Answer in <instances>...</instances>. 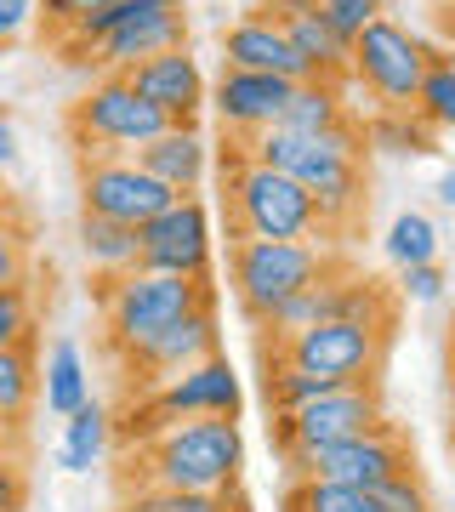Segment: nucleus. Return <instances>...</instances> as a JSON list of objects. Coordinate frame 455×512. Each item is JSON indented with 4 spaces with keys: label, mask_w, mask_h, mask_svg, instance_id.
<instances>
[{
    "label": "nucleus",
    "mask_w": 455,
    "mask_h": 512,
    "mask_svg": "<svg viewBox=\"0 0 455 512\" xmlns=\"http://www.w3.org/2000/svg\"><path fill=\"white\" fill-rule=\"evenodd\" d=\"M137 165L188 200V194H200L205 171H211V143L200 137V126H165L154 143L137 148Z\"/></svg>",
    "instance_id": "obj_20"
},
{
    "label": "nucleus",
    "mask_w": 455,
    "mask_h": 512,
    "mask_svg": "<svg viewBox=\"0 0 455 512\" xmlns=\"http://www.w3.org/2000/svg\"><path fill=\"white\" fill-rule=\"evenodd\" d=\"M109 439H114V421L109 410L97 399H86L63 421V444H57V461H63V473H91L97 461L109 456Z\"/></svg>",
    "instance_id": "obj_22"
},
{
    "label": "nucleus",
    "mask_w": 455,
    "mask_h": 512,
    "mask_svg": "<svg viewBox=\"0 0 455 512\" xmlns=\"http://www.w3.org/2000/svg\"><path fill=\"white\" fill-rule=\"evenodd\" d=\"M416 114L438 131H455V69L444 63V52L427 63V80H421V92H416Z\"/></svg>",
    "instance_id": "obj_29"
},
{
    "label": "nucleus",
    "mask_w": 455,
    "mask_h": 512,
    "mask_svg": "<svg viewBox=\"0 0 455 512\" xmlns=\"http://www.w3.org/2000/svg\"><path fill=\"white\" fill-rule=\"evenodd\" d=\"M40 399L35 348H0V427H18Z\"/></svg>",
    "instance_id": "obj_26"
},
{
    "label": "nucleus",
    "mask_w": 455,
    "mask_h": 512,
    "mask_svg": "<svg viewBox=\"0 0 455 512\" xmlns=\"http://www.w3.org/2000/svg\"><path fill=\"white\" fill-rule=\"evenodd\" d=\"M80 251L97 274H131L137 268V228L80 211Z\"/></svg>",
    "instance_id": "obj_24"
},
{
    "label": "nucleus",
    "mask_w": 455,
    "mask_h": 512,
    "mask_svg": "<svg viewBox=\"0 0 455 512\" xmlns=\"http://www.w3.org/2000/svg\"><path fill=\"white\" fill-rule=\"evenodd\" d=\"M0 165H18V131L6 114H0Z\"/></svg>",
    "instance_id": "obj_39"
},
{
    "label": "nucleus",
    "mask_w": 455,
    "mask_h": 512,
    "mask_svg": "<svg viewBox=\"0 0 455 512\" xmlns=\"http://www.w3.org/2000/svg\"><path fill=\"white\" fill-rule=\"evenodd\" d=\"M103 6H114V0H40V23H46V35H69L80 18H91V12H103Z\"/></svg>",
    "instance_id": "obj_35"
},
{
    "label": "nucleus",
    "mask_w": 455,
    "mask_h": 512,
    "mask_svg": "<svg viewBox=\"0 0 455 512\" xmlns=\"http://www.w3.org/2000/svg\"><path fill=\"white\" fill-rule=\"evenodd\" d=\"M433 46L421 35H410L404 23L376 18L353 40V80L376 97L387 114H416V92L427 80V63H433Z\"/></svg>",
    "instance_id": "obj_11"
},
{
    "label": "nucleus",
    "mask_w": 455,
    "mask_h": 512,
    "mask_svg": "<svg viewBox=\"0 0 455 512\" xmlns=\"http://www.w3.org/2000/svg\"><path fill=\"white\" fill-rule=\"evenodd\" d=\"M450 387H455V330H450Z\"/></svg>",
    "instance_id": "obj_41"
},
{
    "label": "nucleus",
    "mask_w": 455,
    "mask_h": 512,
    "mask_svg": "<svg viewBox=\"0 0 455 512\" xmlns=\"http://www.w3.org/2000/svg\"><path fill=\"white\" fill-rule=\"evenodd\" d=\"M137 484L154 490H188V495H234L239 467H245V439L239 421L200 416V421H171L154 439L137 444Z\"/></svg>",
    "instance_id": "obj_2"
},
{
    "label": "nucleus",
    "mask_w": 455,
    "mask_h": 512,
    "mask_svg": "<svg viewBox=\"0 0 455 512\" xmlns=\"http://www.w3.org/2000/svg\"><path fill=\"white\" fill-rule=\"evenodd\" d=\"M52 46L74 69L91 63L103 74H126L143 57L188 46V12H182V0H114L103 12L80 18L69 35H57Z\"/></svg>",
    "instance_id": "obj_3"
},
{
    "label": "nucleus",
    "mask_w": 455,
    "mask_h": 512,
    "mask_svg": "<svg viewBox=\"0 0 455 512\" xmlns=\"http://www.w3.org/2000/svg\"><path fill=\"white\" fill-rule=\"evenodd\" d=\"M285 512H382L376 490H353V484H330V478H296L285 490Z\"/></svg>",
    "instance_id": "obj_27"
},
{
    "label": "nucleus",
    "mask_w": 455,
    "mask_h": 512,
    "mask_svg": "<svg viewBox=\"0 0 455 512\" xmlns=\"http://www.w3.org/2000/svg\"><path fill=\"white\" fill-rule=\"evenodd\" d=\"M387 330L393 325H370V319H325L313 330H296L285 342H273V365H296L313 376H330L336 387L353 382H376L387 353Z\"/></svg>",
    "instance_id": "obj_10"
},
{
    "label": "nucleus",
    "mask_w": 455,
    "mask_h": 512,
    "mask_svg": "<svg viewBox=\"0 0 455 512\" xmlns=\"http://www.w3.org/2000/svg\"><path fill=\"white\" fill-rule=\"evenodd\" d=\"M279 126H285V131H308V137L353 126V120H347V103H342V86L302 80V86L291 92V103H285V114H279Z\"/></svg>",
    "instance_id": "obj_23"
},
{
    "label": "nucleus",
    "mask_w": 455,
    "mask_h": 512,
    "mask_svg": "<svg viewBox=\"0 0 455 512\" xmlns=\"http://www.w3.org/2000/svg\"><path fill=\"white\" fill-rule=\"evenodd\" d=\"M438 200H444V205H450V211H455V165H450V171H444V177H438Z\"/></svg>",
    "instance_id": "obj_40"
},
{
    "label": "nucleus",
    "mask_w": 455,
    "mask_h": 512,
    "mask_svg": "<svg viewBox=\"0 0 455 512\" xmlns=\"http://www.w3.org/2000/svg\"><path fill=\"white\" fill-rule=\"evenodd\" d=\"M319 12L336 23V35L359 40L376 18H387V0H319Z\"/></svg>",
    "instance_id": "obj_33"
},
{
    "label": "nucleus",
    "mask_w": 455,
    "mask_h": 512,
    "mask_svg": "<svg viewBox=\"0 0 455 512\" xmlns=\"http://www.w3.org/2000/svg\"><path fill=\"white\" fill-rule=\"evenodd\" d=\"M387 256L399 262V268H416V262H438V228L427 211H399L393 228H387Z\"/></svg>",
    "instance_id": "obj_28"
},
{
    "label": "nucleus",
    "mask_w": 455,
    "mask_h": 512,
    "mask_svg": "<svg viewBox=\"0 0 455 512\" xmlns=\"http://www.w3.org/2000/svg\"><path fill=\"white\" fill-rule=\"evenodd\" d=\"M228 211H234L239 239H319L325 234V217H319V200L308 188L273 171V165H256L251 154H239L228 165Z\"/></svg>",
    "instance_id": "obj_5"
},
{
    "label": "nucleus",
    "mask_w": 455,
    "mask_h": 512,
    "mask_svg": "<svg viewBox=\"0 0 455 512\" xmlns=\"http://www.w3.org/2000/svg\"><path fill=\"white\" fill-rule=\"evenodd\" d=\"M444 63H450V69H455V46H450V52H444Z\"/></svg>",
    "instance_id": "obj_42"
},
{
    "label": "nucleus",
    "mask_w": 455,
    "mask_h": 512,
    "mask_svg": "<svg viewBox=\"0 0 455 512\" xmlns=\"http://www.w3.org/2000/svg\"><path fill=\"white\" fill-rule=\"evenodd\" d=\"M336 279H342V268L325 274L319 285H308V291H296L291 302H279V308L262 319V330H268L273 342H285L296 330H313V325H325V319H336Z\"/></svg>",
    "instance_id": "obj_25"
},
{
    "label": "nucleus",
    "mask_w": 455,
    "mask_h": 512,
    "mask_svg": "<svg viewBox=\"0 0 455 512\" xmlns=\"http://www.w3.org/2000/svg\"><path fill=\"white\" fill-rule=\"evenodd\" d=\"M399 274H404V296H410V302H438V296H444L438 262H416V268H399Z\"/></svg>",
    "instance_id": "obj_36"
},
{
    "label": "nucleus",
    "mask_w": 455,
    "mask_h": 512,
    "mask_svg": "<svg viewBox=\"0 0 455 512\" xmlns=\"http://www.w3.org/2000/svg\"><path fill=\"white\" fill-rule=\"evenodd\" d=\"M40 399H46V410H52V416H63V421H69L74 410H80V404L91 399L86 353L74 348L69 336L46 348V365H40Z\"/></svg>",
    "instance_id": "obj_21"
},
{
    "label": "nucleus",
    "mask_w": 455,
    "mask_h": 512,
    "mask_svg": "<svg viewBox=\"0 0 455 512\" xmlns=\"http://www.w3.org/2000/svg\"><path fill=\"white\" fill-rule=\"evenodd\" d=\"M228 512H245V507H239V501H228Z\"/></svg>",
    "instance_id": "obj_43"
},
{
    "label": "nucleus",
    "mask_w": 455,
    "mask_h": 512,
    "mask_svg": "<svg viewBox=\"0 0 455 512\" xmlns=\"http://www.w3.org/2000/svg\"><path fill=\"white\" fill-rule=\"evenodd\" d=\"M29 23H40V0H0V46H12Z\"/></svg>",
    "instance_id": "obj_37"
},
{
    "label": "nucleus",
    "mask_w": 455,
    "mask_h": 512,
    "mask_svg": "<svg viewBox=\"0 0 455 512\" xmlns=\"http://www.w3.org/2000/svg\"><path fill=\"white\" fill-rule=\"evenodd\" d=\"M177 200H182L177 188H165L160 177H148L143 165H137V154L80 165V211H91V217L143 228V222H154L160 211H171Z\"/></svg>",
    "instance_id": "obj_12"
},
{
    "label": "nucleus",
    "mask_w": 455,
    "mask_h": 512,
    "mask_svg": "<svg viewBox=\"0 0 455 512\" xmlns=\"http://www.w3.org/2000/svg\"><path fill=\"white\" fill-rule=\"evenodd\" d=\"M291 80H279V74H251V69H222V80L211 86V109H217L222 131H234V137H262L268 126H279V114L291 103Z\"/></svg>",
    "instance_id": "obj_17"
},
{
    "label": "nucleus",
    "mask_w": 455,
    "mask_h": 512,
    "mask_svg": "<svg viewBox=\"0 0 455 512\" xmlns=\"http://www.w3.org/2000/svg\"><path fill=\"white\" fill-rule=\"evenodd\" d=\"M0 348H35V285L0 291Z\"/></svg>",
    "instance_id": "obj_32"
},
{
    "label": "nucleus",
    "mask_w": 455,
    "mask_h": 512,
    "mask_svg": "<svg viewBox=\"0 0 455 512\" xmlns=\"http://www.w3.org/2000/svg\"><path fill=\"white\" fill-rule=\"evenodd\" d=\"M97 308H103V325H109V348L126 353L137 342H148L154 330L188 319V313L217 308V296H211V279H177V274L131 268V274L97 279Z\"/></svg>",
    "instance_id": "obj_4"
},
{
    "label": "nucleus",
    "mask_w": 455,
    "mask_h": 512,
    "mask_svg": "<svg viewBox=\"0 0 455 512\" xmlns=\"http://www.w3.org/2000/svg\"><path fill=\"white\" fill-rule=\"evenodd\" d=\"M399 473H416V456H410V444L399 439L393 421L370 427L364 439L336 444V450L291 461V478H330V484H353V490H376V484H387Z\"/></svg>",
    "instance_id": "obj_14"
},
{
    "label": "nucleus",
    "mask_w": 455,
    "mask_h": 512,
    "mask_svg": "<svg viewBox=\"0 0 455 512\" xmlns=\"http://www.w3.org/2000/svg\"><path fill=\"white\" fill-rule=\"evenodd\" d=\"M262 12L285 23V35H291L296 57L308 63L313 80H325V86H342L347 74H353V40L336 35V23L319 12V0H268Z\"/></svg>",
    "instance_id": "obj_18"
},
{
    "label": "nucleus",
    "mask_w": 455,
    "mask_h": 512,
    "mask_svg": "<svg viewBox=\"0 0 455 512\" xmlns=\"http://www.w3.org/2000/svg\"><path fill=\"white\" fill-rule=\"evenodd\" d=\"M29 285V228L12 205H0V291Z\"/></svg>",
    "instance_id": "obj_30"
},
{
    "label": "nucleus",
    "mask_w": 455,
    "mask_h": 512,
    "mask_svg": "<svg viewBox=\"0 0 455 512\" xmlns=\"http://www.w3.org/2000/svg\"><path fill=\"white\" fill-rule=\"evenodd\" d=\"M126 80H131V92L143 97L148 109H160L171 126H194L200 109L211 103V86H205L200 63L188 57V46L160 52V57H143L137 69H126Z\"/></svg>",
    "instance_id": "obj_16"
},
{
    "label": "nucleus",
    "mask_w": 455,
    "mask_h": 512,
    "mask_svg": "<svg viewBox=\"0 0 455 512\" xmlns=\"http://www.w3.org/2000/svg\"><path fill=\"white\" fill-rule=\"evenodd\" d=\"M256 165H273L296 183L308 188L319 200V217L325 228H342L353 222V211L364 205V131L359 126H342V131H285V126H268L262 137L245 143Z\"/></svg>",
    "instance_id": "obj_1"
},
{
    "label": "nucleus",
    "mask_w": 455,
    "mask_h": 512,
    "mask_svg": "<svg viewBox=\"0 0 455 512\" xmlns=\"http://www.w3.org/2000/svg\"><path fill=\"white\" fill-rule=\"evenodd\" d=\"M137 268L177 279H211V211L205 200H177L154 222L137 228Z\"/></svg>",
    "instance_id": "obj_13"
},
{
    "label": "nucleus",
    "mask_w": 455,
    "mask_h": 512,
    "mask_svg": "<svg viewBox=\"0 0 455 512\" xmlns=\"http://www.w3.org/2000/svg\"><path fill=\"white\" fill-rule=\"evenodd\" d=\"M120 512H228L222 495H188V490H154V484H137V490L120 501Z\"/></svg>",
    "instance_id": "obj_31"
},
{
    "label": "nucleus",
    "mask_w": 455,
    "mask_h": 512,
    "mask_svg": "<svg viewBox=\"0 0 455 512\" xmlns=\"http://www.w3.org/2000/svg\"><path fill=\"white\" fill-rule=\"evenodd\" d=\"M376 501H382V512H433L427 484L416 473H399V478H387V484H376Z\"/></svg>",
    "instance_id": "obj_34"
},
{
    "label": "nucleus",
    "mask_w": 455,
    "mask_h": 512,
    "mask_svg": "<svg viewBox=\"0 0 455 512\" xmlns=\"http://www.w3.org/2000/svg\"><path fill=\"white\" fill-rule=\"evenodd\" d=\"M382 393L376 382H353V387H330L319 399L296 404V410H279V427H273V444L285 467L302 456H319V450H336L347 439H364L370 427H382Z\"/></svg>",
    "instance_id": "obj_9"
},
{
    "label": "nucleus",
    "mask_w": 455,
    "mask_h": 512,
    "mask_svg": "<svg viewBox=\"0 0 455 512\" xmlns=\"http://www.w3.org/2000/svg\"><path fill=\"white\" fill-rule=\"evenodd\" d=\"M0 512H29V478L6 456H0Z\"/></svg>",
    "instance_id": "obj_38"
},
{
    "label": "nucleus",
    "mask_w": 455,
    "mask_h": 512,
    "mask_svg": "<svg viewBox=\"0 0 455 512\" xmlns=\"http://www.w3.org/2000/svg\"><path fill=\"white\" fill-rule=\"evenodd\" d=\"M450 456H455V433H450Z\"/></svg>",
    "instance_id": "obj_44"
},
{
    "label": "nucleus",
    "mask_w": 455,
    "mask_h": 512,
    "mask_svg": "<svg viewBox=\"0 0 455 512\" xmlns=\"http://www.w3.org/2000/svg\"><path fill=\"white\" fill-rule=\"evenodd\" d=\"M222 69H251V74H279V80H313L308 63L296 57L291 35H285V23L273 18V12H245L239 23L222 29Z\"/></svg>",
    "instance_id": "obj_19"
},
{
    "label": "nucleus",
    "mask_w": 455,
    "mask_h": 512,
    "mask_svg": "<svg viewBox=\"0 0 455 512\" xmlns=\"http://www.w3.org/2000/svg\"><path fill=\"white\" fill-rule=\"evenodd\" d=\"M211 353H217V308H200V313H188V319H177V325L154 330L137 348H126L120 353V370H126L131 382H137V393H143V387L165 382V376H177V370H188V365H200Z\"/></svg>",
    "instance_id": "obj_15"
},
{
    "label": "nucleus",
    "mask_w": 455,
    "mask_h": 512,
    "mask_svg": "<svg viewBox=\"0 0 455 512\" xmlns=\"http://www.w3.org/2000/svg\"><path fill=\"white\" fill-rule=\"evenodd\" d=\"M165 126H171V120H165L160 109H148L143 97L131 92L126 74H103V80H91L86 97L69 109V137H74L80 165L137 154V148L154 143Z\"/></svg>",
    "instance_id": "obj_6"
},
{
    "label": "nucleus",
    "mask_w": 455,
    "mask_h": 512,
    "mask_svg": "<svg viewBox=\"0 0 455 512\" xmlns=\"http://www.w3.org/2000/svg\"><path fill=\"white\" fill-rule=\"evenodd\" d=\"M239 404H245V393H239L234 365L222 353H211L200 365H188V370H177V376H165V382L137 393V404H131V444L154 439L171 421H200V416L239 421Z\"/></svg>",
    "instance_id": "obj_8"
},
{
    "label": "nucleus",
    "mask_w": 455,
    "mask_h": 512,
    "mask_svg": "<svg viewBox=\"0 0 455 512\" xmlns=\"http://www.w3.org/2000/svg\"><path fill=\"white\" fill-rule=\"evenodd\" d=\"M325 274H336V262L319 239H239L234 245V296L256 325Z\"/></svg>",
    "instance_id": "obj_7"
}]
</instances>
